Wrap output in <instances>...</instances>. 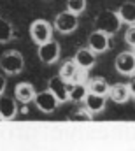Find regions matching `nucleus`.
<instances>
[{"label":"nucleus","mask_w":135,"mask_h":151,"mask_svg":"<svg viewBox=\"0 0 135 151\" xmlns=\"http://www.w3.org/2000/svg\"><path fill=\"white\" fill-rule=\"evenodd\" d=\"M116 70L121 76H132L135 74V53L132 51H123L116 58Z\"/></svg>","instance_id":"7"},{"label":"nucleus","mask_w":135,"mask_h":151,"mask_svg":"<svg viewBox=\"0 0 135 151\" xmlns=\"http://www.w3.org/2000/svg\"><path fill=\"white\" fill-rule=\"evenodd\" d=\"M60 53H62L60 44H58L56 40H53V39L47 40V42H44V44H40V46H39V51H37L40 62L46 63V65H53V63H56L58 58H60Z\"/></svg>","instance_id":"4"},{"label":"nucleus","mask_w":135,"mask_h":151,"mask_svg":"<svg viewBox=\"0 0 135 151\" xmlns=\"http://www.w3.org/2000/svg\"><path fill=\"white\" fill-rule=\"evenodd\" d=\"M121 27V19L118 16V12L111 11V9H105L102 11L100 14H97L95 18V30L98 32H103L105 35H114Z\"/></svg>","instance_id":"1"},{"label":"nucleus","mask_w":135,"mask_h":151,"mask_svg":"<svg viewBox=\"0 0 135 151\" xmlns=\"http://www.w3.org/2000/svg\"><path fill=\"white\" fill-rule=\"evenodd\" d=\"M86 88H88V91H90V93L102 95V97H107V93H109V90H111V86H109L107 79H103V77H91V79L88 81Z\"/></svg>","instance_id":"15"},{"label":"nucleus","mask_w":135,"mask_h":151,"mask_svg":"<svg viewBox=\"0 0 135 151\" xmlns=\"http://www.w3.org/2000/svg\"><path fill=\"white\" fill-rule=\"evenodd\" d=\"M86 9V0H67V11L79 16L81 12H84Z\"/></svg>","instance_id":"20"},{"label":"nucleus","mask_w":135,"mask_h":151,"mask_svg":"<svg viewBox=\"0 0 135 151\" xmlns=\"http://www.w3.org/2000/svg\"><path fill=\"white\" fill-rule=\"evenodd\" d=\"M35 95H37V91H35L34 84H30V83H19L14 88V100L21 102V104L32 102L35 99Z\"/></svg>","instance_id":"12"},{"label":"nucleus","mask_w":135,"mask_h":151,"mask_svg":"<svg viewBox=\"0 0 135 151\" xmlns=\"http://www.w3.org/2000/svg\"><path fill=\"white\" fill-rule=\"evenodd\" d=\"M126 86H128V91H130V97H135V77L132 79V81H130V83H128V84H126Z\"/></svg>","instance_id":"24"},{"label":"nucleus","mask_w":135,"mask_h":151,"mask_svg":"<svg viewBox=\"0 0 135 151\" xmlns=\"http://www.w3.org/2000/svg\"><path fill=\"white\" fill-rule=\"evenodd\" d=\"M53 35V25L46 19H35L34 23L30 25V37L37 46L51 40Z\"/></svg>","instance_id":"3"},{"label":"nucleus","mask_w":135,"mask_h":151,"mask_svg":"<svg viewBox=\"0 0 135 151\" xmlns=\"http://www.w3.org/2000/svg\"><path fill=\"white\" fill-rule=\"evenodd\" d=\"M105 102H107V97H102V95H95V93H90L86 95L84 99V106H86V111H90L91 114L102 113L105 109Z\"/></svg>","instance_id":"14"},{"label":"nucleus","mask_w":135,"mask_h":151,"mask_svg":"<svg viewBox=\"0 0 135 151\" xmlns=\"http://www.w3.org/2000/svg\"><path fill=\"white\" fill-rule=\"evenodd\" d=\"M86 95H88V88L84 83H72L68 86V100L79 104V102H84Z\"/></svg>","instance_id":"18"},{"label":"nucleus","mask_w":135,"mask_h":151,"mask_svg":"<svg viewBox=\"0 0 135 151\" xmlns=\"http://www.w3.org/2000/svg\"><path fill=\"white\" fill-rule=\"evenodd\" d=\"M74 63H75L81 70H90V69H93L95 63H97V55H95L91 49H88V47H81V49H77V53L74 55Z\"/></svg>","instance_id":"10"},{"label":"nucleus","mask_w":135,"mask_h":151,"mask_svg":"<svg viewBox=\"0 0 135 151\" xmlns=\"http://www.w3.org/2000/svg\"><path fill=\"white\" fill-rule=\"evenodd\" d=\"M35 106H37V109L39 111H42V113L46 114H51L56 111V107H58V100H56V97L49 91V90H44V91H39L37 95H35L34 99Z\"/></svg>","instance_id":"6"},{"label":"nucleus","mask_w":135,"mask_h":151,"mask_svg":"<svg viewBox=\"0 0 135 151\" xmlns=\"http://www.w3.org/2000/svg\"><path fill=\"white\" fill-rule=\"evenodd\" d=\"M111 47V39L109 35H105L103 32H91L90 37H88V49H91L95 55H100V53H105L107 49Z\"/></svg>","instance_id":"8"},{"label":"nucleus","mask_w":135,"mask_h":151,"mask_svg":"<svg viewBox=\"0 0 135 151\" xmlns=\"http://www.w3.org/2000/svg\"><path fill=\"white\" fill-rule=\"evenodd\" d=\"M121 23H128V25H135V2H125L119 5V9L116 11Z\"/></svg>","instance_id":"17"},{"label":"nucleus","mask_w":135,"mask_h":151,"mask_svg":"<svg viewBox=\"0 0 135 151\" xmlns=\"http://www.w3.org/2000/svg\"><path fill=\"white\" fill-rule=\"evenodd\" d=\"M0 121H2V118H0Z\"/></svg>","instance_id":"25"},{"label":"nucleus","mask_w":135,"mask_h":151,"mask_svg":"<svg viewBox=\"0 0 135 151\" xmlns=\"http://www.w3.org/2000/svg\"><path fill=\"white\" fill-rule=\"evenodd\" d=\"M60 77L68 84L81 83V69L74 63V60H67V62H63V65L60 69Z\"/></svg>","instance_id":"11"},{"label":"nucleus","mask_w":135,"mask_h":151,"mask_svg":"<svg viewBox=\"0 0 135 151\" xmlns=\"http://www.w3.org/2000/svg\"><path fill=\"white\" fill-rule=\"evenodd\" d=\"M25 67V60H23V55L16 49H11V51H5L2 56H0V69L9 76L19 74Z\"/></svg>","instance_id":"2"},{"label":"nucleus","mask_w":135,"mask_h":151,"mask_svg":"<svg viewBox=\"0 0 135 151\" xmlns=\"http://www.w3.org/2000/svg\"><path fill=\"white\" fill-rule=\"evenodd\" d=\"M107 95L116 104H125L130 99V91H128V86L126 84H114V86H111V90H109Z\"/></svg>","instance_id":"16"},{"label":"nucleus","mask_w":135,"mask_h":151,"mask_svg":"<svg viewBox=\"0 0 135 151\" xmlns=\"http://www.w3.org/2000/svg\"><path fill=\"white\" fill-rule=\"evenodd\" d=\"M68 83H65L60 76H55V77H51L49 79V83H47V90L56 97V100L60 102V104H63V102H67L68 100Z\"/></svg>","instance_id":"9"},{"label":"nucleus","mask_w":135,"mask_h":151,"mask_svg":"<svg viewBox=\"0 0 135 151\" xmlns=\"http://www.w3.org/2000/svg\"><path fill=\"white\" fill-rule=\"evenodd\" d=\"M53 27L60 32V34H72L77 27H79V18L68 11H63L60 14H56Z\"/></svg>","instance_id":"5"},{"label":"nucleus","mask_w":135,"mask_h":151,"mask_svg":"<svg viewBox=\"0 0 135 151\" xmlns=\"http://www.w3.org/2000/svg\"><path fill=\"white\" fill-rule=\"evenodd\" d=\"M12 37H14V28H12V25H11L7 19L0 18V44L9 42Z\"/></svg>","instance_id":"19"},{"label":"nucleus","mask_w":135,"mask_h":151,"mask_svg":"<svg viewBox=\"0 0 135 151\" xmlns=\"http://www.w3.org/2000/svg\"><path fill=\"white\" fill-rule=\"evenodd\" d=\"M125 42L135 49V25H130L125 32Z\"/></svg>","instance_id":"22"},{"label":"nucleus","mask_w":135,"mask_h":151,"mask_svg":"<svg viewBox=\"0 0 135 151\" xmlns=\"http://www.w3.org/2000/svg\"><path fill=\"white\" fill-rule=\"evenodd\" d=\"M18 114V104L12 97H0V118L2 119H14Z\"/></svg>","instance_id":"13"},{"label":"nucleus","mask_w":135,"mask_h":151,"mask_svg":"<svg viewBox=\"0 0 135 151\" xmlns=\"http://www.w3.org/2000/svg\"><path fill=\"white\" fill-rule=\"evenodd\" d=\"M5 86H7V79H5L4 76L0 74V97L5 93Z\"/></svg>","instance_id":"23"},{"label":"nucleus","mask_w":135,"mask_h":151,"mask_svg":"<svg viewBox=\"0 0 135 151\" xmlns=\"http://www.w3.org/2000/svg\"><path fill=\"white\" fill-rule=\"evenodd\" d=\"M68 119L70 121H91L93 119V114L90 113V111H86V109H79L77 113L72 114Z\"/></svg>","instance_id":"21"}]
</instances>
